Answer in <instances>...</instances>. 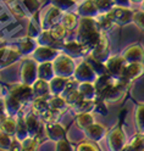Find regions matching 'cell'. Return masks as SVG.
I'll return each instance as SVG.
<instances>
[{"mask_svg":"<svg viewBox=\"0 0 144 151\" xmlns=\"http://www.w3.org/2000/svg\"><path fill=\"white\" fill-rule=\"evenodd\" d=\"M104 32L99 28L95 17H80L76 39L92 50L100 40Z\"/></svg>","mask_w":144,"mask_h":151,"instance_id":"1","label":"cell"},{"mask_svg":"<svg viewBox=\"0 0 144 151\" xmlns=\"http://www.w3.org/2000/svg\"><path fill=\"white\" fill-rule=\"evenodd\" d=\"M9 9L20 18H32L41 7L39 0H7Z\"/></svg>","mask_w":144,"mask_h":151,"instance_id":"2","label":"cell"},{"mask_svg":"<svg viewBox=\"0 0 144 151\" xmlns=\"http://www.w3.org/2000/svg\"><path fill=\"white\" fill-rule=\"evenodd\" d=\"M55 76H60V77H67L70 78L75 74L76 63L72 56L67 54H59L56 59L53 61Z\"/></svg>","mask_w":144,"mask_h":151,"instance_id":"3","label":"cell"},{"mask_svg":"<svg viewBox=\"0 0 144 151\" xmlns=\"http://www.w3.org/2000/svg\"><path fill=\"white\" fill-rule=\"evenodd\" d=\"M62 15H64V11H61L60 9H57L54 5L43 10L39 14V20H41L43 29H50L51 27L56 26L57 23H60Z\"/></svg>","mask_w":144,"mask_h":151,"instance_id":"4","label":"cell"},{"mask_svg":"<svg viewBox=\"0 0 144 151\" xmlns=\"http://www.w3.org/2000/svg\"><path fill=\"white\" fill-rule=\"evenodd\" d=\"M20 76L22 83L33 86V83L38 79V62L33 58L23 59L20 70Z\"/></svg>","mask_w":144,"mask_h":151,"instance_id":"5","label":"cell"},{"mask_svg":"<svg viewBox=\"0 0 144 151\" xmlns=\"http://www.w3.org/2000/svg\"><path fill=\"white\" fill-rule=\"evenodd\" d=\"M106 140H108V145L110 150H114V151L123 150L124 145L127 144L126 133H124V130L121 126H116L111 130H109L106 135Z\"/></svg>","mask_w":144,"mask_h":151,"instance_id":"6","label":"cell"},{"mask_svg":"<svg viewBox=\"0 0 144 151\" xmlns=\"http://www.w3.org/2000/svg\"><path fill=\"white\" fill-rule=\"evenodd\" d=\"M9 93L12 94V95L20 100L23 105H27L30 101H32L34 99V93H33V87L30 84L26 83H16V84H11L10 88H9Z\"/></svg>","mask_w":144,"mask_h":151,"instance_id":"7","label":"cell"},{"mask_svg":"<svg viewBox=\"0 0 144 151\" xmlns=\"http://www.w3.org/2000/svg\"><path fill=\"white\" fill-rule=\"evenodd\" d=\"M22 58L17 46H1L0 48V70L16 63Z\"/></svg>","mask_w":144,"mask_h":151,"instance_id":"8","label":"cell"},{"mask_svg":"<svg viewBox=\"0 0 144 151\" xmlns=\"http://www.w3.org/2000/svg\"><path fill=\"white\" fill-rule=\"evenodd\" d=\"M111 20L116 26H126L133 22V14L134 11L131 7H122V6H115L111 11L108 12Z\"/></svg>","mask_w":144,"mask_h":151,"instance_id":"9","label":"cell"},{"mask_svg":"<svg viewBox=\"0 0 144 151\" xmlns=\"http://www.w3.org/2000/svg\"><path fill=\"white\" fill-rule=\"evenodd\" d=\"M25 118H26L27 129H28V134H30V137L38 139L39 135L45 133V123L39 116L34 115V113L31 111V113L26 115Z\"/></svg>","mask_w":144,"mask_h":151,"instance_id":"10","label":"cell"},{"mask_svg":"<svg viewBox=\"0 0 144 151\" xmlns=\"http://www.w3.org/2000/svg\"><path fill=\"white\" fill-rule=\"evenodd\" d=\"M105 65H106V70L110 76H112L115 78H122L127 61L124 60L122 55H116V56H110L105 61Z\"/></svg>","mask_w":144,"mask_h":151,"instance_id":"11","label":"cell"},{"mask_svg":"<svg viewBox=\"0 0 144 151\" xmlns=\"http://www.w3.org/2000/svg\"><path fill=\"white\" fill-rule=\"evenodd\" d=\"M73 77L77 79L80 83H82V82H92V83H94L95 79L98 78V74L95 73V71L92 68V66L89 65V62L84 59L78 66H76Z\"/></svg>","mask_w":144,"mask_h":151,"instance_id":"12","label":"cell"},{"mask_svg":"<svg viewBox=\"0 0 144 151\" xmlns=\"http://www.w3.org/2000/svg\"><path fill=\"white\" fill-rule=\"evenodd\" d=\"M60 54V49H56L54 46H43L38 45V48L32 54V58L38 62H50L56 59V56Z\"/></svg>","mask_w":144,"mask_h":151,"instance_id":"13","label":"cell"},{"mask_svg":"<svg viewBox=\"0 0 144 151\" xmlns=\"http://www.w3.org/2000/svg\"><path fill=\"white\" fill-rule=\"evenodd\" d=\"M89 54L93 56L94 59H97L101 62H105L111 56L110 55V43H109L108 37L105 35V33H103L99 43L90 50Z\"/></svg>","mask_w":144,"mask_h":151,"instance_id":"14","label":"cell"},{"mask_svg":"<svg viewBox=\"0 0 144 151\" xmlns=\"http://www.w3.org/2000/svg\"><path fill=\"white\" fill-rule=\"evenodd\" d=\"M62 51L67 55L72 56V58H84L85 55H88L90 52V50L87 48L85 45H83L81 42H78L77 39L75 40H70V42H65Z\"/></svg>","mask_w":144,"mask_h":151,"instance_id":"15","label":"cell"},{"mask_svg":"<svg viewBox=\"0 0 144 151\" xmlns=\"http://www.w3.org/2000/svg\"><path fill=\"white\" fill-rule=\"evenodd\" d=\"M124 60L130 62H144V48L140 44H132L122 52Z\"/></svg>","mask_w":144,"mask_h":151,"instance_id":"16","label":"cell"},{"mask_svg":"<svg viewBox=\"0 0 144 151\" xmlns=\"http://www.w3.org/2000/svg\"><path fill=\"white\" fill-rule=\"evenodd\" d=\"M144 73V62H130L126 65L122 78L128 82H133L142 77Z\"/></svg>","mask_w":144,"mask_h":151,"instance_id":"17","label":"cell"},{"mask_svg":"<svg viewBox=\"0 0 144 151\" xmlns=\"http://www.w3.org/2000/svg\"><path fill=\"white\" fill-rule=\"evenodd\" d=\"M83 132H84L85 137H87V139L97 141V143L108 135L106 127H105L104 124H101V123H97V122H94L93 124H90L87 129H84Z\"/></svg>","mask_w":144,"mask_h":151,"instance_id":"18","label":"cell"},{"mask_svg":"<svg viewBox=\"0 0 144 151\" xmlns=\"http://www.w3.org/2000/svg\"><path fill=\"white\" fill-rule=\"evenodd\" d=\"M71 78L67 77H60V76H55V77L49 82L50 83V91L51 95H64L66 93L67 88H69Z\"/></svg>","mask_w":144,"mask_h":151,"instance_id":"19","label":"cell"},{"mask_svg":"<svg viewBox=\"0 0 144 151\" xmlns=\"http://www.w3.org/2000/svg\"><path fill=\"white\" fill-rule=\"evenodd\" d=\"M45 134L53 141H59L64 138H66V129L59 122H54V123H45Z\"/></svg>","mask_w":144,"mask_h":151,"instance_id":"20","label":"cell"},{"mask_svg":"<svg viewBox=\"0 0 144 151\" xmlns=\"http://www.w3.org/2000/svg\"><path fill=\"white\" fill-rule=\"evenodd\" d=\"M77 15L78 17H97L99 10L94 0H84L77 7Z\"/></svg>","mask_w":144,"mask_h":151,"instance_id":"21","label":"cell"},{"mask_svg":"<svg viewBox=\"0 0 144 151\" xmlns=\"http://www.w3.org/2000/svg\"><path fill=\"white\" fill-rule=\"evenodd\" d=\"M33 93H34V98H49L51 96V91H50V83L38 78L33 83Z\"/></svg>","mask_w":144,"mask_h":151,"instance_id":"22","label":"cell"},{"mask_svg":"<svg viewBox=\"0 0 144 151\" xmlns=\"http://www.w3.org/2000/svg\"><path fill=\"white\" fill-rule=\"evenodd\" d=\"M50 110L49 100L48 98H34L32 101V112L34 115L39 116L41 118L45 115V113Z\"/></svg>","mask_w":144,"mask_h":151,"instance_id":"23","label":"cell"},{"mask_svg":"<svg viewBox=\"0 0 144 151\" xmlns=\"http://www.w3.org/2000/svg\"><path fill=\"white\" fill-rule=\"evenodd\" d=\"M5 104H6V110L9 116H18V113L21 112V109L23 106V104L17 100L12 94L9 93V95L5 96Z\"/></svg>","mask_w":144,"mask_h":151,"instance_id":"24","label":"cell"},{"mask_svg":"<svg viewBox=\"0 0 144 151\" xmlns=\"http://www.w3.org/2000/svg\"><path fill=\"white\" fill-rule=\"evenodd\" d=\"M54 77H55V71H54L53 61L38 63V78L50 82Z\"/></svg>","mask_w":144,"mask_h":151,"instance_id":"25","label":"cell"},{"mask_svg":"<svg viewBox=\"0 0 144 151\" xmlns=\"http://www.w3.org/2000/svg\"><path fill=\"white\" fill-rule=\"evenodd\" d=\"M18 50H20V52L22 54V56H27V55H31L34 52V50L38 48V43H37V39H34V38H30L27 37L25 38L23 40L20 42V44H18Z\"/></svg>","mask_w":144,"mask_h":151,"instance_id":"26","label":"cell"},{"mask_svg":"<svg viewBox=\"0 0 144 151\" xmlns=\"http://www.w3.org/2000/svg\"><path fill=\"white\" fill-rule=\"evenodd\" d=\"M95 122V117L92 112H81V113H77V117L75 119V123L80 129L84 130L87 129L90 124H93Z\"/></svg>","mask_w":144,"mask_h":151,"instance_id":"27","label":"cell"},{"mask_svg":"<svg viewBox=\"0 0 144 151\" xmlns=\"http://www.w3.org/2000/svg\"><path fill=\"white\" fill-rule=\"evenodd\" d=\"M78 90L87 100H97V89L92 82H82L78 86Z\"/></svg>","mask_w":144,"mask_h":151,"instance_id":"28","label":"cell"},{"mask_svg":"<svg viewBox=\"0 0 144 151\" xmlns=\"http://www.w3.org/2000/svg\"><path fill=\"white\" fill-rule=\"evenodd\" d=\"M43 31V27H42V23H41V20H39V15H34L31 21H30V26H28V31H27V37L30 38H34L37 39L38 35H39Z\"/></svg>","mask_w":144,"mask_h":151,"instance_id":"29","label":"cell"},{"mask_svg":"<svg viewBox=\"0 0 144 151\" xmlns=\"http://www.w3.org/2000/svg\"><path fill=\"white\" fill-rule=\"evenodd\" d=\"M123 150H134V151L144 150V133L138 132V134L134 135L128 143L124 145Z\"/></svg>","mask_w":144,"mask_h":151,"instance_id":"30","label":"cell"},{"mask_svg":"<svg viewBox=\"0 0 144 151\" xmlns=\"http://www.w3.org/2000/svg\"><path fill=\"white\" fill-rule=\"evenodd\" d=\"M97 22L99 24V28L101 29V32L106 33L114 29V27L116 26L114 23V21L111 20V17L109 16V14H99L97 17Z\"/></svg>","mask_w":144,"mask_h":151,"instance_id":"31","label":"cell"},{"mask_svg":"<svg viewBox=\"0 0 144 151\" xmlns=\"http://www.w3.org/2000/svg\"><path fill=\"white\" fill-rule=\"evenodd\" d=\"M78 20H80V17H77V15H75L72 12H64L60 23L70 32V31H73L75 28H77Z\"/></svg>","mask_w":144,"mask_h":151,"instance_id":"32","label":"cell"},{"mask_svg":"<svg viewBox=\"0 0 144 151\" xmlns=\"http://www.w3.org/2000/svg\"><path fill=\"white\" fill-rule=\"evenodd\" d=\"M21 113H18V119H17V126H16V134L15 137L18 140H23L26 138L30 137L28 134V129H27V123H26V118L25 116H20Z\"/></svg>","mask_w":144,"mask_h":151,"instance_id":"33","label":"cell"},{"mask_svg":"<svg viewBox=\"0 0 144 151\" xmlns=\"http://www.w3.org/2000/svg\"><path fill=\"white\" fill-rule=\"evenodd\" d=\"M16 126H17V121H15L12 116H7L0 122V130L14 137L16 134Z\"/></svg>","mask_w":144,"mask_h":151,"instance_id":"34","label":"cell"},{"mask_svg":"<svg viewBox=\"0 0 144 151\" xmlns=\"http://www.w3.org/2000/svg\"><path fill=\"white\" fill-rule=\"evenodd\" d=\"M95 104H97V100H87L83 99L82 101H80L77 105H75L73 107H71L73 111H76L77 113L81 112H93L95 109Z\"/></svg>","mask_w":144,"mask_h":151,"instance_id":"35","label":"cell"},{"mask_svg":"<svg viewBox=\"0 0 144 151\" xmlns=\"http://www.w3.org/2000/svg\"><path fill=\"white\" fill-rule=\"evenodd\" d=\"M48 100H49V105L51 109L64 111L66 107H69V104L62 95H51L48 98Z\"/></svg>","mask_w":144,"mask_h":151,"instance_id":"36","label":"cell"},{"mask_svg":"<svg viewBox=\"0 0 144 151\" xmlns=\"http://www.w3.org/2000/svg\"><path fill=\"white\" fill-rule=\"evenodd\" d=\"M134 121H136V127L138 132L144 133V102L137 105L136 112H134Z\"/></svg>","mask_w":144,"mask_h":151,"instance_id":"37","label":"cell"},{"mask_svg":"<svg viewBox=\"0 0 144 151\" xmlns=\"http://www.w3.org/2000/svg\"><path fill=\"white\" fill-rule=\"evenodd\" d=\"M50 32H51V34L54 35L55 39L60 40V42H66V40H65V39H66V34H67V32H69V31H67L61 23H57L56 26L51 27V28H50Z\"/></svg>","mask_w":144,"mask_h":151,"instance_id":"38","label":"cell"},{"mask_svg":"<svg viewBox=\"0 0 144 151\" xmlns=\"http://www.w3.org/2000/svg\"><path fill=\"white\" fill-rule=\"evenodd\" d=\"M50 4L56 6L57 9H60L61 11L66 12L67 10H70L71 7H73L77 4V0H50Z\"/></svg>","mask_w":144,"mask_h":151,"instance_id":"39","label":"cell"},{"mask_svg":"<svg viewBox=\"0 0 144 151\" xmlns=\"http://www.w3.org/2000/svg\"><path fill=\"white\" fill-rule=\"evenodd\" d=\"M94 1L98 6L99 14H108L116 6L114 3V0H94Z\"/></svg>","mask_w":144,"mask_h":151,"instance_id":"40","label":"cell"},{"mask_svg":"<svg viewBox=\"0 0 144 151\" xmlns=\"http://www.w3.org/2000/svg\"><path fill=\"white\" fill-rule=\"evenodd\" d=\"M14 139L12 135L5 133V132L0 130V149L1 150H11Z\"/></svg>","mask_w":144,"mask_h":151,"instance_id":"41","label":"cell"},{"mask_svg":"<svg viewBox=\"0 0 144 151\" xmlns=\"http://www.w3.org/2000/svg\"><path fill=\"white\" fill-rule=\"evenodd\" d=\"M77 150H81V151H87V150H90V151H98L100 150L99 145L97 141H93L90 139H87V140H83L81 141V143L77 145V147H76Z\"/></svg>","mask_w":144,"mask_h":151,"instance_id":"42","label":"cell"},{"mask_svg":"<svg viewBox=\"0 0 144 151\" xmlns=\"http://www.w3.org/2000/svg\"><path fill=\"white\" fill-rule=\"evenodd\" d=\"M133 23L136 24L140 31L144 32V11L143 10L134 11V14H133Z\"/></svg>","mask_w":144,"mask_h":151,"instance_id":"43","label":"cell"},{"mask_svg":"<svg viewBox=\"0 0 144 151\" xmlns=\"http://www.w3.org/2000/svg\"><path fill=\"white\" fill-rule=\"evenodd\" d=\"M22 150H35L37 149V145H38V140L35 138H32V137H28L26 139H23L22 141Z\"/></svg>","mask_w":144,"mask_h":151,"instance_id":"44","label":"cell"},{"mask_svg":"<svg viewBox=\"0 0 144 151\" xmlns=\"http://www.w3.org/2000/svg\"><path fill=\"white\" fill-rule=\"evenodd\" d=\"M56 150H60V151H71V150H73V146H72V144L66 138H64V139H61L59 141H56Z\"/></svg>","mask_w":144,"mask_h":151,"instance_id":"45","label":"cell"},{"mask_svg":"<svg viewBox=\"0 0 144 151\" xmlns=\"http://www.w3.org/2000/svg\"><path fill=\"white\" fill-rule=\"evenodd\" d=\"M7 115V110H6V104H5V98H0V122L4 118H6Z\"/></svg>","mask_w":144,"mask_h":151,"instance_id":"46","label":"cell"},{"mask_svg":"<svg viewBox=\"0 0 144 151\" xmlns=\"http://www.w3.org/2000/svg\"><path fill=\"white\" fill-rule=\"evenodd\" d=\"M114 3L116 6H122V7H131L133 5L131 0H114Z\"/></svg>","mask_w":144,"mask_h":151,"instance_id":"47","label":"cell"},{"mask_svg":"<svg viewBox=\"0 0 144 151\" xmlns=\"http://www.w3.org/2000/svg\"><path fill=\"white\" fill-rule=\"evenodd\" d=\"M131 1H132V4H139L140 5V3L143 1V0H131Z\"/></svg>","mask_w":144,"mask_h":151,"instance_id":"48","label":"cell"},{"mask_svg":"<svg viewBox=\"0 0 144 151\" xmlns=\"http://www.w3.org/2000/svg\"><path fill=\"white\" fill-rule=\"evenodd\" d=\"M140 10H143V11H144V0L140 3Z\"/></svg>","mask_w":144,"mask_h":151,"instance_id":"49","label":"cell"},{"mask_svg":"<svg viewBox=\"0 0 144 151\" xmlns=\"http://www.w3.org/2000/svg\"><path fill=\"white\" fill-rule=\"evenodd\" d=\"M1 46H4V40L0 38V48H1Z\"/></svg>","mask_w":144,"mask_h":151,"instance_id":"50","label":"cell"},{"mask_svg":"<svg viewBox=\"0 0 144 151\" xmlns=\"http://www.w3.org/2000/svg\"><path fill=\"white\" fill-rule=\"evenodd\" d=\"M4 1H7V0H4Z\"/></svg>","mask_w":144,"mask_h":151,"instance_id":"51","label":"cell"}]
</instances>
